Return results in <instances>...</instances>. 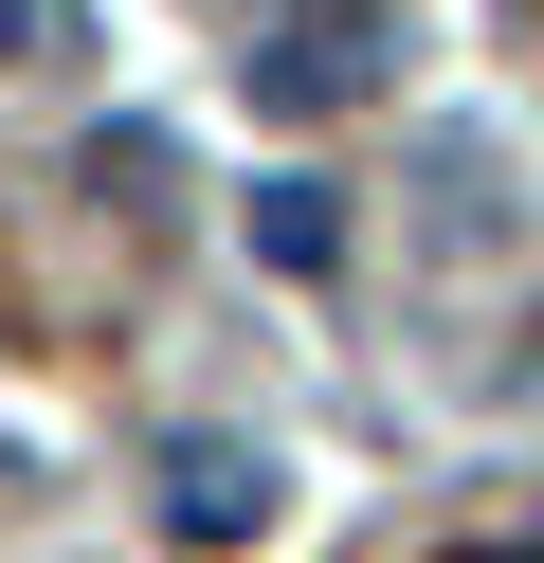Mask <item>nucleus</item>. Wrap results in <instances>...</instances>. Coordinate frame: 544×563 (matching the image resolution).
Listing matches in <instances>:
<instances>
[{
  "label": "nucleus",
  "mask_w": 544,
  "mask_h": 563,
  "mask_svg": "<svg viewBox=\"0 0 544 563\" xmlns=\"http://www.w3.org/2000/svg\"><path fill=\"white\" fill-rule=\"evenodd\" d=\"M164 527L181 545H254V527H273V454L254 437H181L164 454Z\"/></svg>",
  "instance_id": "f257e3e1"
},
{
  "label": "nucleus",
  "mask_w": 544,
  "mask_h": 563,
  "mask_svg": "<svg viewBox=\"0 0 544 563\" xmlns=\"http://www.w3.org/2000/svg\"><path fill=\"white\" fill-rule=\"evenodd\" d=\"M345 91H381V19H309L254 55V110H345Z\"/></svg>",
  "instance_id": "f03ea898"
},
{
  "label": "nucleus",
  "mask_w": 544,
  "mask_h": 563,
  "mask_svg": "<svg viewBox=\"0 0 544 563\" xmlns=\"http://www.w3.org/2000/svg\"><path fill=\"white\" fill-rule=\"evenodd\" d=\"M254 236H273L290 273H309V255H345V219H326V183H273V219H254Z\"/></svg>",
  "instance_id": "7ed1b4c3"
},
{
  "label": "nucleus",
  "mask_w": 544,
  "mask_h": 563,
  "mask_svg": "<svg viewBox=\"0 0 544 563\" xmlns=\"http://www.w3.org/2000/svg\"><path fill=\"white\" fill-rule=\"evenodd\" d=\"M73 55V0H0V74H55Z\"/></svg>",
  "instance_id": "20e7f679"
}]
</instances>
